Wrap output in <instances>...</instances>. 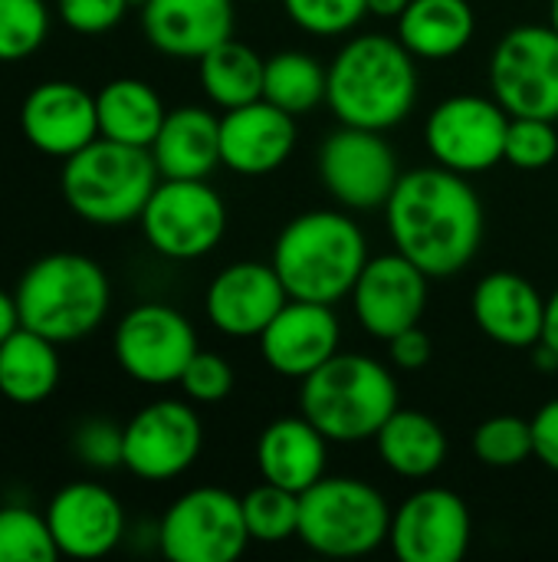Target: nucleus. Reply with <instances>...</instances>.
Segmentation results:
<instances>
[{
	"label": "nucleus",
	"instance_id": "nucleus-1",
	"mask_svg": "<svg viewBox=\"0 0 558 562\" xmlns=\"http://www.w3.org/2000/svg\"><path fill=\"white\" fill-rule=\"evenodd\" d=\"M385 224L398 254L431 280L457 277L483 244V204L467 175L451 168L405 171L385 204Z\"/></svg>",
	"mask_w": 558,
	"mask_h": 562
},
{
	"label": "nucleus",
	"instance_id": "nucleus-2",
	"mask_svg": "<svg viewBox=\"0 0 558 562\" xmlns=\"http://www.w3.org/2000/svg\"><path fill=\"white\" fill-rule=\"evenodd\" d=\"M418 102V63L398 36H352L329 63L326 105L339 125L388 132Z\"/></svg>",
	"mask_w": 558,
	"mask_h": 562
},
{
	"label": "nucleus",
	"instance_id": "nucleus-3",
	"mask_svg": "<svg viewBox=\"0 0 558 562\" xmlns=\"http://www.w3.org/2000/svg\"><path fill=\"white\" fill-rule=\"evenodd\" d=\"M270 263L293 300L335 306L352 296L368 263V240L342 211H306L280 231Z\"/></svg>",
	"mask_w": 558,
	"mask_h": 562
},
{
	"label": "nucleus",
	"instance_id": "nucleus-4",
	"mask_svg": "<svg viewBox=\"0 0 558 562\" xmlns=\"http://www.w3.org/2000/svg\"><path fill=\"white\" fill-rule=\"evenodd\" d=\"M13 300L20 326L62 346L86 339L105 323L112 283L92 257L59 250L23 270Z\"/></svg>",
	"mask_w": 558,
	"mask_h": 562
},
{
	"label": "nucleus",
	"instance_id": "nucleus-5",
	"mask_svg": "<svg viewBox=\"0 0 558 562\" xmlns=\"http://www.w3.org/2000/svg\"><path fill=\"white\" fill-rule=\"evenodd\" d=\"M401 392L388 366L362 352H335L303 379L299 408L332 441H372L398 412Z\"/></svg>",
	"mask_w": 558,
	"mask_h": 562
},
{
	"label": "nucleus",
	"instance_id": "nucleus-6",
	"mask_svg": "<svg viewBox=\"0 0 558 562\" xmlns=\"http://www.w3.org/2000/svg\"><path fill=\"white\" fill-rule=\"evenodd\" d=\"M161 175L148 148L95 138L69 155L59 175L62 201L95 227H122L141 217Z\"/></svg>",
	"mask_w": 558,
	"mask_h": 562
},
{
	"label": "nucleus",
	"instance_id": "nucleus-7",
	"mask_svg": "<svg viewBox=\"0 0 558 562\" xmlns=\"http://www.w3.org/2000/svg\"><path fill=\"white\" fill-rule=\"evenodd\" d=\"M391 507L362 477H322L299 494V540L329 560L368 557L388 543Z\"/></svg>",
	"mask_w": 558,
	"mask_h": 562
},
{
	"label": "nucleus",
	"instance_id": "nucleus-8",
	"mask_svg": "<svg viewBox=\"0 0 558 562\" xmlns=\"http://www.w3.org/2000/svg\"><path fill=\"white\" fill-rule=\"evenodd\" d=\"M138 224L158 257L201 260L227 234V204L207 178H161Z\"/></svg>",
	"mask_w": 558,
	"mask_h": 562
},
{
	"label": "nucleus",
	"instance_id": "nucleus-9",
	"mask_svg": "<svg viewBox=\"0 0 558 562\" xmlns=\"http://www.w3.org/2000/svg\"><path fill=\"white\" fill-rule=\"evenodd\" d=\"M155 540L171 562H234L253 543L240 497L224 487H194L181 494L164 510Z\"/></svg>",
	"mask_w": 558,
	"mask_h": 562
},
{
	"label": "nucleus",
	"instance_id": "nucleus-10",
	"mask_svg": "<svg viewBox=\"0 0 558 562\" xmlns=\"http://www.w3.org/2000/svg\"><path fill=\"white\" fill-rule=\"evenodd\" d=\"M490 92L510 115L558 122V33L549 23H523L497 43Z\"/></svg>",
	"mask_w": 558,
	"mask_h": 562
},
{
	"label": "nucleus",
	"instance_id": "nucleus-11",
	"mask_svg": "<svg viewBox=\"0 0 558 562\" xmlns=\"http://www.w3.org/2000/svg\"><path fill=\"white\" fill-rule=\"evenodd\" d=\"M510 112L493 95L460 92L437 102L424 122V142L434 165L457 175H483L506 155Z\"/></svg>",
	"mask_w": 558,
	"mask_h": 562
},
{
	"label": "nucleus",
	"instance_id": "nucleus-12",
	"mask_svg": "<svg viewBox=\"0 0 558 562\" xmlns=\"http://www.w3.org/2000/svg\"><path fill=\"white\" fill-rule=\"evenodd\" d=\"M112 349L128 379L161 389L181 382L201 346L191 319L181 310L168 303H138L115 326Z\"/></svg>",
	"mask_w": 558,
	"mask_h": 562
},
{
	"label": "nucleus",
	"instance_id": "nucleus-13",
	"mask_svg": "<svg viewBox=\"0 0 558 562\" xmlns=\"http://www.w3.org/2000/svg\"><path fill=\"white\" fill-rule=\"evenodd\" d=\"M401 175L395 148L375 128L342 125L319 148V178L349 211L385 207Z\"/></svg>",
	"mask_w": 558,
	"mask_h": 562
},
{
	"label": "nucleus",
	"instance_id": "nucleus-14",
	"mask_svg": "<svg viewBox=\"0 0 558 562\" xmlns=\"http://www.w3.org/2000/svg\"><path fill=\"white\" fill-rule=\"evenodd\" d=\"M204 448V425L187 402L161 398L125 425L122 468L138 481H174L194 468Z\"/></svg>",
	"mask_w": 558,
	"mask_h": 562
},
{
	"label": "nucleus",
	"instance_id": "nucleus-15",
	"mask_svg": "<svg viewBox=\"0 0 558 562\" xmlns=\"http://www.w3.org/2000/svg\"><path fill=\"white\" fill-rule=\"evenodd\" d=\"M428 283L431 277L398 250L368 257L365 270L352 286V310L358 326L382 342L395 339L411 326H421L431 293Z\"/></svg>",
	"mask_w": 558,
	"mask_h": 562
},
{
	"label": "nucleus",
	"instance_id": "nucleus-16",
	"mask_svg": "<svg viewBox=\"0 0 558 562\" xmlns=\"http://www.w3.org/2000/svg\"><path fill=\"white\" fill-rule=\"evenodd\" d=\"M474 520L447 487L414 491L395 514L388 543L401 562H460L470 550Z\"/></svg>",
	"mask_w": 558,
	"mask_h": 562
},
{
	"label": "nucleus",
	"instance_id": "nucleus-17",
	"mask_svg": "<svg viewBox=\"0 0 558 562\" xmlns=\"http://www.w3.org/2000/svg\"><path fill=\"white\" fill-rule=\"evenodd\" d=\"M289 303V293L273 263L240 260L224 267L204 296L210 326L230 339H260L273 316Z\"/></svg>",
	"mask_w": 558,
	"mask_h": 562
},
{
	"label": "nucleus",
	"instance_id": "nucleus-18",
	"mask_svg": "<svg viewBox=\"0 0 558 562\" xmlns=\"http://www.w3.org/2000/svg\"><path fill=\"white\" fill-rule=\"evenodd\" d=\"M20 128L36 151L66 161L69 155L82 151L89 142L99 138L95 95L79 82L66 79L39 82L23 99Z\"/></svg>",
	"mask_w": 558,
	"mask_h": 562
},
{
	"label": "nucleus",
	"instance_id": "nucleus-19",
	"mask_svg": "<svg viewBox=\"0 0 558 562\" xmlns=\"http://www.w3.org/2000/svg\"><path fill=\"white\" fill-rule=\"evenodd\" d=\"M342 326L332 306L293 300L260 333L263 362L283 379H306L339 352Z\"/></svg>",
	"mask_w": 558,
	"mask_h": 562
},
{
	"label": "nucleus",
	"instance_id": "nucleus-20",
	"mask_svg": "<svg viewBox=\"0 0 558 562\" xmlns=\"http://www.w3.org/2000/svg\"><path fill=\"white\" fill-rule=\"evenodd\" d=\"M49 530L62 557L99 560L125 540V510L118 497L92 481L66 484L46 507Z\"/></svg>",
	"mask_w": 558,
	"mask_h": 562
},
{
	"label": "nucleus",
	"instance_id": "nucleus-21",
	"mask_svg": "<svg viewBox=\"0 0 558 562\" xmlns=\"http://www.w3.org/2000/svg\"><path fill=\"white\" fill-rule=\"evenodd\" d=\"M296 115L257 99L220 115V165L243 178H263L286 165L296 148Z\"/></svg>",
	"mask_w": 558,
	"mask_h": 562
},
{
	"label": "nucleus",
	"instance_id": "nucleus-22",
	"mask_svg": "<svg viewBox=\"0 0 558 562\" xmlns=\"http://www.w3.org/2000/svg\"><path fill=\"white\" fill-rule=\"evenodd\" d=\"M234 0H148L141 30L148 43L174 59H201L234 36Z\"/></svg>",
	"mask_w": 558,
	"mask_h": 562
},
{
	"label": "nucleus",
	"instance_id": "nucleus-23",
	"mask_svg": "<svg viewBox=\"0 0 558 562\" xmlns=\"http://www.w3.org/2000/svg\"><path fill=\"white\" fill-rule=\"evenodd\" d=\"M470 313L483 336L510 349H533L543 339L546 296L516 270L487 273L470 296Z\"/></svg>",
	"mask_w": 558,
	"mask_h": 562
},
{
	"label": "nucleus",
	"instance_id": "nucleus-24",
	"mask_svg": "<svg viewBox=\"0 0 558 562\" xmlns=\"http://www.w3.org/2000/svg\"><path fill=\"white\" fill-rule=\"evenodd\" d=\"M329 445L332 441L306 415L276 418L257 438V471L263 481L303 494L326 477Z\"/></svg>",
	"mask_w": 558,
	"mask_h": 562
},
{
	"label": "nucleus",
	"instance_id": "nucleus-25",
	"mask_svg": "<svg viewBox=\"0 0 558 562\" xmlns=\"http://www.w3.org/2000/svg\"><path fill=\"white\" fill-rule=\"evenodd\" d=\"M148 151L161 178H210L220 165V115L204 105H178Z\"/></svg>",
	"mask_w": 558,
	"mask_h": 562
},
{
	"label": "nucleus",
	"instance_id": "nucleus-26",
	"mask_svg": "<svg viewBox=\"0 0 558 562\" xmlns=\"http://www.w3.org/2000/svg\"><path fill=\"white\" fill-rule=\"evenodd\" d=\"M477 13L470 0H411L398 16V40L414 59H451L470 46Z\"/></svg>",
	"mask_w": 558,
	"mask_h": 562
},
{
	"label": "nucleus",
	"instance_id": "nucleus-27",
	"mask_svg": "<svg viewBox=\"0 0 558 562\" xmlns=\"http://www.w3.org/2000/svg\"><path fill=\"white\" fill-rule=\"evenodd\" d=\"M95 112H99L102 138L135 145V148H151V142L161 132V122L168 115L158 89L135 76L105 82L95 92Z\"/></svg>",
	"mask_w": 558,
	"mask_h": 562
},
{
	"label": "nucleus",
	"instance_id": "nucleus-28",
	"mask_svg": "<svg viewBox=\"0 0 558 562\" xmlns=\"http://www.w3.org/2000/svg\"><path fill=\"white\" fill-rule=\"evenodd\" d=\"M375 448L382 464L408 481H424L437 474L447 461L444 428L431 415L411 408H398L382 425V431L375 435Z\"/></svg>",
	"mask_w": 558,
	"mask_h": 562
},
{
	"label": "nucleus",
	"instance_id": "nucleus-29",
	"mask_svg": "<svg viewBox=\"0 0 558 562\" xmlns=\"http://www.w3.org/2000/svg\"><path fill=\"white\" fill-rule=\"evenodd\" d=\"M59 385L56 342L16 326L0 342V395L13 405H39Z\"/></svg>",
	"mask_w": 558,
	"mask_h": 562
},
{
	"label": "nucleus",
	"instance_id": "nucleus-30",
	"mask_svg": "<svg viewBox=\"0 0 558 562\" xmlns=\"http://www.w3.org/2000/svg\"><path fill=\"white\" fill-rule=\"evenodd\" d=\"M263 72H266V59L253 46L234 36L217 43L210 53L197 59L201 89L224 112L263 99Z\"/></svg>",
	"mask_w": 558,
	"mask_h": 562
},
{
	"label": "nucleus",
	"instance_id": "nucleus-31",
	"mask_svg": "<svg viewBox=\"0 0 558 562\" xmlns=\"http://www.w3.org/2000/svg\"><path fill=\"white\" fill-rule=\"evenodd\" d=\"M326 86H329V66H322L312 53L283 49L266 59L263 99L289 115H306L316 105H322Z\"/></svg>",
	"mask_w": 558,
	"mask_h": 562
},
{
	"label": "nucleus",
	"instance_id": "nucleus-32",
	"mask_svg": "<svg viewBox=\"0 0 558 562\" xmlns=\"http://www.w3.org/2000/svg\"><path fill=\"white\" fill-rule=\"evenodd\" d=\"M240 504L253 543H286L299 533V494L293 491L263 481Z\"/></svg>",
	"mask_w": 558,
	"mask_h": 562
},
{
	"label": "nucleus",
	"instance_id": "nucleus-33",
	"mask_svg": "<svg viewBox=\"0 0 558 562\" xmlns=\"http://www.w3.org/2000/svg\"><path fill=\"white\" fill-rule=\"evenodd\" d=\"M59 557L46 514L0 507V562H56Z\"/></svg>",
	"mask_w": 558,
	"mask_h": 562
},
{
	"label": "nucleus",
	"instance_id": "nucleus-34",
	"mask_svg": "<svg viewBox=\"0 0 558 562\" xmlns=\"http://www.w3.org/2000/svg\"><path fill=\"white\" fill-rule=\"evenodd\" d=\"M49 36L46 0H0V63L33 56Z\"/></svg>",
	"mask_w": 558,
	"mask_h": 562
},
{
	"label": "nucleus",
	"instance_id": "nucleus-35",
	"mask_svg": "<svg viewBox=\"0 0 558 562\" xmlns=\"http://www.w3.org/2000/svg\"><path fill=\"white\" fill-rule=\"evenodd\" d=\"M474 454L487 468H520L533 458V422L520 415L487 418L474 431Z\"/></svg>",
	"mask_w": 558,
	"mask_h": 562
},
{
	"label": "nucleus",
	"instance_id": "nucleus-36",
	"mask_svg": "<svg viewBox=\"0 0 558 562\" xmlns=\"http://www.w3.org/2000/svg\"><path fill=\"white\" fill-rule=\"evenodd\" d=\"M558 158V132L553 119H523V115H510V128H506V155L503 161H510L520 171H543Z\"/></svg>",
	"mask_w": 558,
	"mask_h": 562
},
{
	"label": "nucleus",
	"instance_id": "nucleus-37",
	"mask_svg": "<svg viewBox=\"0 0 558 562\" xmlns=\"http://www.w3.org/2000/svg\"><path fill=\"white\" fill-rule=\"evenodd\" d=\"M286 16L312 36H342L368 16V0H283Z\"/></svg>",
	"mask_w": 558,
	"mask_h": 562
},
{
	"label": "nucleus",
	"instance_id": "nucleus-38",
	"mask_svg": "<svg viewBox=\"0 0 558 562\" xmlns=\"http://www.w3.org/2000/svg\"><path fill=\"white\" fill-rule=\"evenodd\" d=\"M184 395L197 405H217L234 392V369L224 356L197 349L194 359L187 362L181 382Z\"/></svg>",
	"mask_w": 558,
	"mask_h": 562
},
{
	"label": "nucleus",
	"instance_id": "nucleus-39",
	"mask_svg": "<svg viewBox=\"0 0 558 562\" xmlns=\"http://www.w3.org/2000/svg\"><path fill=\"white\" fill-rule=\"evenodd\" d=\"M122 448H125V428H118L109 418H86L72 435L76 458L95 471L122 468Z\"/></svg>",
	"mask_w": 558,
	"mask_h": 562
},
{
	"label": "nucleus",
	"instance_id": "nucleus-40",
	"mask_svg": "<svg viewBox=\"0 0 558 562\" xmlns=\"http://www.w3.org/2000/svg\"><path fill=\"white\" fill-rule=\"evenodd\" d=\"M125 10H132L128 0H56L59 20L86 36L109 33L125 16Z\"/></svg>",
	"mask_w": 558,
	"mask_h": 562
},
{
	"label": "nucleus",
	"instance_id": "nucleus-41",
	"mask_svg": "<svg viewBox=\"0 0 558 562\" xmlns=\"http://www.w3.org/2000/svg\"><path fill=\"white\" fill-rule=\"evenodd\" d=\"M533 458L558 474V398L546 402L533 418Z\"/></svg>",
	"mask_w": 558,
	"mask_h": 562
},
{
	"label": "nucleus",
	"instance_id": "nucleus-42",
	"mask_svg": "<svg viewBox=\"0 0 558 562\" xmlns=\"http://www.w3.org/2000/svg\"><path fill=\"white\" fill-rule=\"evenodd\" d=\"M388 356L398 369H424L431 362V336L421 326H411L405 333H398L395 339H388Z\"/></svg>",
	"mask_w": 558,
	"mask_h": 562
},
{
	"label": "nucleus",
	"instance_id": "nucleus-43",
	"mask_svg": "<svg viewBox=\"0 0 558 562\" xmlns=\"http://www.w3.org/2000/svg\"><path fill=\"white\" fill-rule=\"evenodd\" d=\"M20 326V313H16V300H13V293H7V290H0V342L13 333Z\"/></svg>",
	"mask_w": 558,
	"mask_h": 562
},
{
	"label": "nucleus",
	"instance_id": "nucleus-44",
	"mask_svg": "<svg viewBox=\"0 0 558 562\" xmlns=\"http://www.w3.org/2000/svg\"><path fill=\"white\" fill-rule=\"evenodd\" d=\"M549 349L558 352V290L553 296H546V323H543V339Z\"/></svg>",
	"mask_w": 558,
	"mask_h": 562
},
{
	"label": "nucleus",
	"instance_id": "nucleus-45",
	"mask_svg": "<svg viewBox=\"0 0 558 562\" xmlns=\"http://www.w3.org/2000/svg\"><path fill=\"white\" fill-rule=\"evenodd\" d=\"M411 0H368V13L382 20H398L408 10Z\"/></svg>",
	"mask_w": 558,
	"mask_h": 562
},
{
	"label": "nucleus",
	"instance_id": "nucleus-46",
	"mask_svg": "<svg viewBox=\"0 0 558 562\" xmlns=\"http://www.w3.org/2000/svg\"><path fill=\"white\" fill-rule=\"evenodd\" d=\"M533 362H536V369H539V372H556L558 352L556 349H549L546 342H536V346H533Z\"/></svg>",
	"mask_w": 558,
	"mask_h": 562
},
{
	"label": "nucleus",
	"instance_id": "nucleus-47",
	"mask_svg": "<svg viewBox=\"0 0 558 562\" xmlns=\"http://www.w3.org/2000/svg\"><path fill=\"white\" fill-rule=\"evenodd\" d=\"M549 26L558 33V0H549Z\"/></svg>",
	"mask_w": 558,
	"mask_h": 562
},
{
	"label": "nucleus",
	"instance_id": "nucleus-48",
	"mask_svg": "<svg viewBox=\"0 0 558 562\" xmlns=\"http://www.w3.org/2000/svg\"><path fill=\"white\" fill-rule=\"evenodd\" d=\"M128 3H132V7H138V10H141V7H145V3H148V0H128Z\"/></svg>",
	"mask_w": 558,
	"mask_h": 562
},
{
	"label": "nucleus",
	"instance_id": "nucleus-49",
	"mask_svg": "<svg viewBox=\"0 0 558 562\" xmlns=\"http://www.w3.org/2000/svg\"><path fill=\"white\" fill-rule=\"evenodd\" d=\"M250 3H260V0H250Z\"/></svg>",
	"mask_w": 558,
	"mask_h": 562
}]
</instances>
